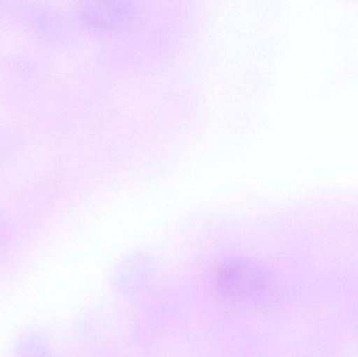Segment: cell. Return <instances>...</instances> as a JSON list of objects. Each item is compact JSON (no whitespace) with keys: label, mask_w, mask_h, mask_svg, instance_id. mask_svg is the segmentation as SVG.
<instances>
[{"label":"cell","mask_w":358,"mask_h":357,"mask_svg":"<svg viewBox=\"0 0 358 357\" xmlns=\"http://www.w3.org/2000/svg\"><path fill=\"white\" fill-rule=\"evenodd\" d=\"M214 284L219 296L231 301L264 299L275 291V281L269 272L245 260H229L221 264L215 274Z\"/></svg>","instance_id":"6da1fadb"}]
</instances>
